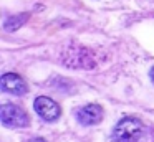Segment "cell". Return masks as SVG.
Listing matches in <instances>:
<instances>
[{"label": "cell", "mask_w": 154, "mask_h": 142, "mask_svg": "<svg viewBox=\"0 0 154 142\" xmlns=\"http://www.w3.org/2000/svg\"><path fill=\"white\" fill-rule=\"evenodd\" d=\"M144 132V125L137 117H123L113 129L114 142H137Z\"/></svg>", "instance_id": "obj_1"}, {"label": "cell", "mask_w": 154, "mask_h": 142, "mask_svg": "<svg viewBox=\"0 0 154 142\" xmlns=\"http://www.w3.org/2000/svg\"><path fill=\"white\" fill-rule=\"evenodd\" d=\"M0 119L5 127H27L30 124L28 114L15 104H4L0 107Z\"/></svg>", "instance_id": "obj_2"}, {"label": "cell", "mask_w": 154, "mask_h": 142, "mask_svg": "<svg viewBox=\"0 0 154 142\" xmlns=\"http://www.w3.org/2000/svg\"><path fill=\"white\" fill-rule=\"evenodd\" d=\"M33 107L37 114L47 122H55L61 116V109L58 102H55L53 99L47 98V96H38L33 102Z\"/></svg>", "instance_id": "obj_3"}, {"label": "cell", "mask_w": 154, "mask_h": 142, "mask_svg": "<svg viewBox=\"0 0 154 142\" xmlns=\"http://www.w3.org/2000/svg\"><path fill=\"white\" fill-rule=\"evenodd\" d=\"M0 88H2V91L10 92V94H15V96H23L28 91V86L23 81V78L15 74V73H5L0 78Z\"/></svg>", "instance_id": "obj_4"}, {"label": "cell", "mask_w": 154, "mask_h": 142, "mask_svg": "<svg viewBox=\"0 0 154 142\" xmlns=\"http://www.w3.org/2000/svg\"><path fill=\"white\" fill-rule=\"evenodd\" d=\"M104 116V111L101 106L98 104H88L85 107H81L80 111L76 112V117L80 121V124L83 125H94V124H100L101 119Z\"/></svg>", "instance_id": "obj_5"}, {"label": "cell", "mask_w": 154, "mask_h": 142, "mask_svg": "<svg viewBox=\"0 0 154 142\" xmlns=\"http://www.w3.org/2000/svg\"><path fill=\"white\" fill-rule=\"evenodd\" d=\"M28 17H30L28 13H20V15H15V17H8L4 22V28L7 30V32H15V30L22 28V26L27 23Z\"/></svg>", "instance_id": "obj_6"}, {"label": "cell", "mask_w": 154, "mask_h": 142, "mask_svg": "<svg viewBox=\"0 0 154 142\" xmlns=\"http://www.w3.org/2000/svg\"><path fill=\"white\" fill-rule=\"evenodd\" d=\"M30 142H47L45 139H42V137H35V139H32Z\"/></svg>", "instance_id": "obj_7"}, {"label": "cell", "mask_w": 154, "mask_h": 142, "mask_svg": "<svg viewBox=\"0 0 154 142\" xmlns=\"http://www.w3.org/2000/svg\"><path fill=\"white\" fill-rule=\"evenodd\" d=\"M149 78H151V81L154 83V66L151 68V71H149Z\"/></svg>", "instance_id": "obj_8"}]
</instances>
